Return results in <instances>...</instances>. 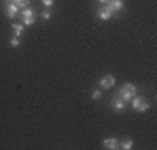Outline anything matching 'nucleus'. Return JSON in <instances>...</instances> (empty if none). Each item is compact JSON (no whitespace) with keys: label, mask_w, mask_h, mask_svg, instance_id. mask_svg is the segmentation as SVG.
Wrapping results in <instances>:
<instances>
[{"label":"nucleus","mask_w":157,"mask_h":150,"mask_svg":"<svg viewBox=\"0 0 157 150\" xmlns=\"http://www.w3.org/2000/svg\"><path fill=\"white\" fill-rule=\"evenodd\" d=\"M136 94H138V89H136V86L133 82L124 84L122 87L119 89V93H117V96H119V98H122L126 103H128V101H131Z\"/></svg>","instance_id":"nucleus-1"},{"label":"nucleus","mask_w":157,"mask_h":150,"mask_svg":"<svg viewBox=\"0 0 157 150\" xmlns=\"http://www.w3.org/2000/svg\"><path fill=\"white\" fill-rule=\"evenodd\" d=\"M113 84H115V77L113 75H103L100 79V89H110V87H113Z\"/></svg>","instance_id":"nucleus-2"},{"label":"nucleus","mask_w":157,"mask_h":150,"mask_svg":"<svg viewBox=\"0 0 157 150\" xmlns=\"http://www.w3.org/2000/svg\"><path fill=\"white\" fill-rule=\"evenodd\" d=\"M96 16H98V19H101V21H108V19H112L113 12L108 9V6H103L100 11L96 12Z\"/></svg>","instance_id":"nucleus-3"},{"label":"nucleus","mask_w":157,"mask_h":150,"mask_svg":"<svg viewBox=\"0 0 157 150\" xmlns=\"http://www.w3.org/2000/svg\"><path fill=\"white\" fill-rule=\"evenodd\" d=\"M4 11H6V16L9 17V19H14V16H17L19 9H17V6L14 2H11V4H6V6H4Z\"/></svg>","instance_id":"nucleus-4"},{"label":"nucleus","mask_w":157,"mask_h":150,"mask_svg":"<svg viewBox=\"0 0 157 150\" xmlns=\"http://www.w3.org/2000/svg\"><path fill=\"white\" fill-rule=\"evenodd\" d=\"M103 148H107V150H115V148H119V140L117 138H105L103 140Z\"/></svg>","instance_id":"nucleus-5"},{"label":"nucleus","mask_w":157,"mask_h":150,"mask_svg":"<svg viewBox=\"0 0 157 150\" xmlns=\"http://www.w3.org/2000/svg\"><path fill=\"white\" fill-rule=\"evenodd\" d=\"M107 6H108V9L115 14V12H119V11H122L124 9V0H110Z\"/></svg>","instance_id":"nucleus-6"},{"label":"nucleus","mask_w":157,"mask_h":150,"mask_svg":"<svg viewBox=\"0 0 157 150\" xmlns=\"http://www.w3.org/2000/svg\"><path fill=\"white\" fill-rule=\"evenodd\" d=\"M112 106H113V110L115 112H122L124 108H126V101L122 100V98H113V103H112Z\"/></svg>","instance_id":"nucleus-7"},{"label":"nucleus","mask_w":157,"mask_h":150,"mask_svg":"<svg viewBox=\"0 0 157 150\" xmlns=\"http://www.w3.org/2000/svg\"><path fill=\"white\" fill-rule=\"evenodd\" d=\"M12 32H14V37H21L25 33V25L23 23H12Z\"/></svg>","instance_id":"nucleus-8"},{"label":"nucleus","mask_w":157,"mask_h":150,"mask_svg":"<svg viewBox=\"0 0 157 150\" xmlns=\"http://www.w3.org/2000/svg\"><path fill=\"white\" fill-rule=\"evenodd\" d=\"M133 145H135V141H133V138H124L121 143H119V147L122 150H131L133 148Z\"/></svg>","instance_id":"nucleus-9"},{"label":"nucleus","mask_w":157,"mask_h":150,"mask_svg":"<svg viewBox=\"0 0 157 150\" xmlns=\"http://www.w3.org/2000/svg\"><path fill=\"white\" fill-rule=\"evenodd\" d=\"M145 100V98H141V96H138L136 94L133 100H131V106H133V110H136L138 112V108H140V105H141V101Z\"/></svg>","instance_id":"nucleus-10"},{"label":"nucleus","mask_w":157,"mask_h":150,"mask_svg":"<svg viewBox=\"0 0 157 150\" xmlns=\"http://www.w3.org/2000/svg\"><path fill=\"white\" fill-rule=\"evenodd\" d=\"M19 12H21V14H19L21 17H35V14H37L32 7H26V9H23V11H19Z\"/></svg>","instance_id":"nucleus-11"},{"label":"nucleus","mask_w":157,"mask_h":150,"mask_svg":"<svg viewBox=\"0 0 157 150\" xmlns=\"http://www.w3.org/2000/svg\"><path fill=\"white\" fill-rule=\"evenodd\" d=\"M101 91H103V89H94V91H93V94H91V100H94V101L101 100V96H103Z\"/></svg>","instance_id":"nucleus-12"},{"label":"nucleus","mask_w":157,"mask_h":150,"mask_svg":"<svg viewBox=\"0 0 157 150\" xmlns=\"http://www.w3.org/2000/svg\"><path fill=\"white\" fill-rule=\"evenodd\" d=\"M150 110V103L148 101H141V105H140V108H138V112H141V113H145V112H148Z\"/></svg>","instance_id":"nucleus-13"},{"label":"nucleus","mask_w":157,"mask_h":150,"mask_svg":"<svg viewBox=\"0 0 157 150\" xmlns=\"http://www.w3.org/2000/svg\"><path fill=\"white\" fill-rule=\"evenodd\" d=\"M9 45H11V47H14V49H16V47H19V45H21L19 37H12V39L9 40Z\"/></svg>","instance_id":"nucleus-14"},{"label":"nucleus","mask_w":157,"mask_h":150,"mask_svg":"<svg viewBox=\"0 0 157 150\" xmlns=\"http://www.w3.org/2000/svg\"><path fill=\"white\" fill-rule=\"evenodd\" d=\"M23 25H25V26H32V25H35V17H23Z\"/></svg>","instance_id":"nucleus-15"},{"label":"nucleus","mask_w":157,"mask_h":150,"mask_svg":"<svg viewBox=\"0 0 157 150\" xmlns=\"http://www.w3.org/2000/svg\"><path fill=\"white\" fill-rule=\"evenodd\" d=\"M17 9L19 11H23V9H26V7H30V0H25V2H19V4H16Z\"/></svg>","instance_id":"nucleus-16"},{"label":"nucleus","mask_w":157,"mask_h":150,"mask_svg":"<svg viewBox=\"0 0 157 150\" xmlns=\"http://www.w3.org/2000/svg\"><path fill=\"white\" fill-rule=\"evenodd\" d=\"M40 16H42V19H51L52 12H51L49 9H45V11H42V14H40Z\"/></svg>","instance_id":"nucleus-17"},{"label":"nucleus","mask_w":157,"mask_h":150,"mask_svg":"<svg viewBox=\"0 0 157 150\" xmlns=\"http://www.w3.org/2000/svg\"><path fill=\"white\" fill-rule=\"evenodd\" d=\"M40 2H42V4L47 7V9H51V7L54 6V0H40Z\"/></svg>","instance_id":"nucleus-18"},{"label":"nucleus","mask_w":157,"mask_h":150,"mask_svg":"<svg viewBox=\"0 0 157 150\" xmlns=\"http://www.w3.org/2000/svg\"><path fill=\"white\" fill-rule=\"evenodd\" d=\"M98 2H100V4H103V6H107V4L110 2V0H98Z\"/></svg>","instance_id":"nucleus-19"},{"label":"nucleus","mask_w":157,"mask_h":150,"mask_svg":"<svg viewBox=\"0 0 157 150\" xmlns=\"http://www.w3.org/2000/svg\"><path fill=\"white\" fill-rule=\"evenodd\" d=\"M4 2H6V4H11V2H14V0H4Z\"/></svg>","instance_id":"nucleus-20"},{"label":"nucleus","mask_w":157,"mask_h":150,"mask_svg":"<svg viewBox=\"0 0 157 150\" xmlns=\"http://www.w3.org/2000/svg\"><path fill=\"white\" fill-rule=\"evenodd\" d=\"M19 2H25V0H14V4H19Z\"/></svg>","instance_id":"nucleus-21"}]
</instances>
